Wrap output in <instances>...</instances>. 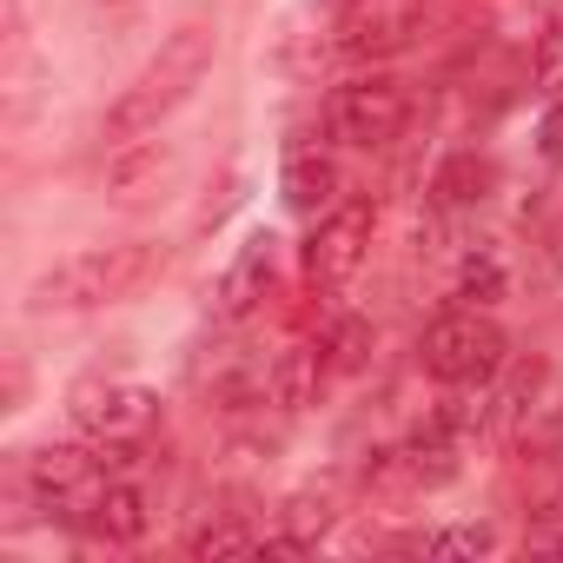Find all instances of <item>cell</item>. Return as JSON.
<instances>
[{
	"label": "cell",
	"mask_w": 563,
	"mask_h": 563,
	"mask_svg": "<svg viewBox=\"0 0 563 563\" xmlns=\"http://www.w3.org/2000/svg\"><path fill=\"white\" fill-rule=\"evenodd\" d=\"M206 74H212V27H206V21L173 27V34L159 41V54L140 67V80L107 107V140L126 146V140L159 133V120H173V113L192 100V87H199Z\"/></svg>",
	"instance_id": "cell-1"
},
{
	"label": "cell",
	"mask_w": 563,
	"mask_h": 563,
	"mask_svg": "<svg viewBox=\"0 0 563 563\" xmlns=\"http://www.w3.org/2000/svg\"><path fill=\"white\" fill-rule=\"evenodd\" d=\"M166 265L159 245L146 239H126V245H87V252H67L60 265H47L34 286H27V312L34 319H54V312H93V306H120L133 299L146 278Z\"/></svg>",
	"instance_id": "cell-2"
},
{
	"label": "cell",
	"mask_w": 563,
	"mask_h": 563,
	"mask_svg": "<svg viewBox=\"0 0 563 563\" xmlns=\"http://www.w3.org/2000/svg\"><path fill=\"white\" fill-rule=\"evenodd\" d=\"M504 365H510V339H504V325H497L490 312H477V306H457V312H444V319L424 332V372H431L438 385H451V391H464V385H497Z\"/></svg>",
	"instance_id": "cell-3"
},
{
	"label": "cell",
	"mask_w": 563,
	"mask_h": 563,
	"mask_svg": "<svg viewBox=\"0 0 563 563\" xmlns=\"http://www.w3.org/2000/svg\"><path fill=\"white\" fill-rule=\"evenodd\" d=\"M67 411L93 444H146L159 424V391H146L140 378H100L93 372L67 391Z\"/></svg>",
	"instance_id": "cell-4"
},
{
	"label": "cell",
	"mask_w": 563,
	"mask_h": 563,
	"mask_svg": "<svg viewBox=\"0 0 563 563\" xmlns=\"http://www.w3.org/2000/svg\"><path fill=\"white\" fill-rule=\"evenodd\" d=\"M405 126H411V87L391 74H365V80H345L332 93V133L358 153L391 146Z\"/></svg>",
	"instance_id": "cell-5"
},
{
	"label": "cell",
	"mask_w": 563,
	"mask_h": 563,
	"mask_svg": "<svg viewBox=\"0 0 563 563\" xmlns=\"http://www.w3.org/2000/svg\"><path fill=\"white\" fill-rule=\"evenodd\" d=\"M372 225H378V212H372L365 199H345V206H332L325 219H312L306 278H312L319 292H339L345 278H358V265H365V252H372Z\"/></svg>",
	"instance_id": "cell-6"
},
{
	"label": "cell",
	"mask_w": 563,
	"mask_h": 563,
	"mask_svg": "<svg viewBox=\"0 0 563 563\" xmlns=\"http://www.w3.org/2000/svg\"><path fill=\"white\" fill-rule=\"evenodd\" d=\"M424 34V0H352L339 14V47L358 60H391Z\"/></svg>",
	"instance_id": "cell-7"
},
{
	"label": "cell",
	"mask_w": 563,
	"mask_h": 563,
	"mask_svg": "<svg viewBox=\"0 0 563 563\" xmlns=\"http://www.w3.org/2000/svg\"><path fill=\"white\" fill-rule=\"evenodd\" d=\"M272 286H278V239H272V232H252V239L232 252V265L219 272L212 312H219V319H252Z\"/></svg>",
	"instance_id": "cell-8"
},
{
	"label": "cell",
	"mask_w": 563,
	"mask_h": 563,
	"mask_svg": "<svg viewBox=\"0 0 563 563\" xmlns=\"http://www.w3.org/2000/svg\"><path fill=\"white\" fill-rule=\"evenodd\" d=\"M278 192H286V206H292L299 219H325L332 206H345V199H339V192H345V173H339L332 153H292Z\"/></svg>",
	"instance_id": "cell-9"
},
{
	"label": "cell",
	"mask_w": 563,
	"mask_h": 563,
	"mask_svg": "<svg viewBox=\"0 0 563 563\" xmlns=\"http://www.w3.org/2000/svg\"><path fill=\"white\" fill-rule=\"evenodd\" d=\"M325 378H332V372H325V352H319V345H286V352L265 365V391H272L278 411H306Z\"/></svg>",
	"instance_id": "cell-10"
},
{
	"label": "cell",
	"mask_w": 563,
	"mask_h": 563,
	"mask_svg": "<svg viewBox=\"0 0 563 563\" xmlns=\"http://www.w3.org/2000/svg\"><path fill=\"white\" fill-rule=\"evenodd\" d=\"M87 530H93V537H107V543H140V537H146V497H140V484L113 477V484L100 490V504H93Z\"/></svg>",
	"instance_id": "cell-11"
},
{
	"label": "cell",
	"mask_w": 563,
	"mask_h": 563,
	"mask_svg": "<svg viewBox=\"0 0 563 563\" xmlns=\"http://www.w3.org/2000/svg\"><path fill=\"white\" fill-rule=\"evenodd\" d=\"M278 517H286V537H299L312 550L332 530V517H339V484H306L299 497H286V510H278Z\"/></svg>",
	"instance_id": "cell-12"
},
{
	"label": "cell",
	"mask_w": 563,
	"mask_h": 563,
	"mask_svg": "<svg viewBox=\"0 0 563 563\" xmlns=\"http://www.w3.org/2000/svg\"><path fill=\"white\" fill-rule=\"evenodd\" d=\"M490 186H497V166H490V159H477V153H457V159H444V166H438V179H431L438 206H477Z\"/></svg>",
	"instance_id": "cell-13"
},
{
	"label": "cell",
	"mask_w": 563,
	"mask_h": 563,
	"mask_svg": "<svg viewBox=\"0 0 563 563\" xmlns=\"http://www.w3.org/2000/svg\"><path fill=\"white\" fill-rule=\"evenodd\" d=\"M504 292H510V272H504L497 245H477V252L457 258V299L464 306H497Z\"/></svg>",
	"instance_id": "cell-14"
},
{
	"label": "cell",
	"mask_w": 563,
	"mask_h": 563,
	"mask_svg": "<svg viewBox=\"0 0 563 563\" xmlns=\"http://www.w3.org/2000/svg\"><path fill=\"white\" fill-rule=\"evenodd\" d=\"M159 173H166V146H153V140H126V146L107 159V186H113L120 199H140V186L159 179Z\"/></svg>",
	"instance_id": "cell-15"
},
{
	"label": "cell",
	"mask_w": 563,
	"mask_h": 563,
	"mask_svg": "<svg viewBox=\"0 0 563 563\" xmlns=\"http://www.w3.org/2000/svg\"><path fill=\"white\" fill-rule=\"evenodd\" d=\"M319 352H325V372H332V378H352V372L372 365V325H365V319H339V325L319 339Z\"/></svg>",
	"instance_id": "cell-16"
},
{
	"label": "cell",
	"mask_w": 563,
	"mask_h": 563,
	"mask_svg": "<svg viewBox=\"0 0 563 563\" xmlns=\"http://www.w3.org/2000/svg\"><path fill=\"white\" fill-rule=\"evenodd\" d=\"M497 550V530L490 523H451V530H431L424 537V556H490Z\"/></svg>",
	"instance_id": "cell-17"
},
{
	"label": "cell",
	"mask_w": 563,
	"mask_h": 563,
	"mask_svg": "<svg viewBox=\"0 0 563 563\" xmlns=\"http://www.w3.org/2000/svg\"><path fill=\"white\" fill-rule=\"evenodd\" d=\"M258 550H265V537L245 523H212L192 537V556H258Z\"/></svg>",
	"instance_id": "cell-18"
},
{
	"label": "cell",
	"mask_w": 563,
	"mask_h": 563,
	"mask_svg": "<svg viewBox=\"0 0 563 563\" xmlns=\"http://www.w3.org/2000/svg\"><path fill=\"white\" fill-rule=\"evenodd\" d=\"M537 87H543L550 100H563V27H550L543 47H537Z\"/></svg>",
	"instance_id": "cell-19"
},
{
	"label": "cell",
	"mask_w": 563,
	"mask_h": 563,
	"mask_svg": "<svg viewBox=\"0 0 563 563\" xmlns=\"http://www.w3.org/2000/svg\"><path fill=\"white\" fill-rule=\"evenodd\" d=\"M537 153H543L550 166H563V100H550V113H543V126H537Z\"/></svg>",
	"instance_id": "cell-20"
},
{
	"label": "cell",
	"mask_w": 563,
	"mask_h": 563,
	"mask_svg": "<svg viewBox=\"0 0 563 563\" xmlns=\"http://www.w3.org/2000/svg\"><path fill=\"white\" fill-rule=\"evenodd\" d=\"M523 550H563V523H530L523 530Z\"/></svg>",
	"instance_id": "cell-21"
}]
</instances>
